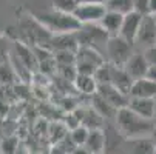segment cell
<instances>
[{
	"label": "cell",
	"instance_id": "9",
	"mask_svg": "<svg viewBox=\"0 0 156 154\" xmlns=\"http://www.w3.org/2000/svg\"><path fill=\"white\" fill-rule=\"evenodd\" d=\"M98 96H101L108 105H111L115 109H119V108H124L127 106L128 103V97L125 94H122L119 90L113 85L110 83H104V85H98V91H96Z\"/></svg>",
	"mask_w": 156,
	"mask_h": 154
},
{
	"label": "cell",
	"instance_id": "1",
	"mask_svg": "<svg viewBox=\"0 0 156 154\" xmlns=\"http://www.w3.org/2000/svg\"><path fill=\"white\" fill-rule=\"evenodd\" d=\"M116 128L118 133L125 139H139V137H150L154 122L150 119H144L138 114H135L130 108L124 106L116 111Z\"/></svg>",
	"mask_w": 156,
	"mask_h": 154
},
{
	"label": "cell",
	"instance_id": "12",
	"mask_svg": "<svg viewBox=\"0 0 156 154\" xmlns=\"http://www.w3.org/2000/svg\"><path fill=\"white\" fill-rule=\"evenodd\" d=\"M128 96L130 97H142V99H154L156 97V82H153L147 77L133 80Z\"/></svg>",
	"mask_w": 156,
	"mask_h": 154
},
{
	"label": "cell",
	"instance_id": "19",
	"mask_svg": "<svg viewBox=\"0 0 156 154\" xmlns=\"http://www.w3.org/2000/svg\"><path fill=\"white\" fill-rule=\"evenodd\" d=\"M76 90L80 91L82 94H90L94 96L98 91V82L94 76H88V74H77L76 79L73 80Z\"/></svg>",
	"mask_w": 156,
	"mask_h": 154
},
{
	"label": "cell",
	"instance_id": "31",
	"mask_svg": "<svg viewBox=\"0 0 156 154\" xmlns=\"http://www.w3.org/2000/svg\"><path fill=\"white\" fill-rule=\"evenodd\" d=\"M153 100H154V119H156V97H154Z\"/></svg>",
	"mask_w": 156,
	"mask_h": 154
},
{
	"label": "cell",
	"instance_id": "28",
	"mask_svg": "<svg viewBox=\"0 0 156 154\" xmlns=\"http://www.w3.org/2000/svg\"><path fill=\"white\" fill-rule=\"evenodd\" d=\"M148 14H156V0H148Z\"/></svg>",
	"mask_w": 156,
	"mask_h": 154
},
{
	"label": "cell",
	"instance_id": "16",
	"mask_svg": "<svg viewBox=\"0 0 156 154\" xmlns=\"http://www.w3.org/2000/svg\"><path fill=\"white\" fill-rule=\"evenodd\" d=\"M122 19H124L122 14H118V12H113V11H107L98 25L110 37H113V36L119 34V29H121V25H122Z\"/></svg>",
	"mask_w": 156,
	"mask_h": 154
},
{
	"label": "cell",
	"instance_id": "23",
	"mask_svg": "<svg viewBox=\"0 0 156 154\" xmlns=\"http://www.w3.org/2000/svg\"><path fill=\"white\" fill-rule=\"evenodd\" d=\"M53 6L57 11L70 12L71 14L74 11V8L77 6V2H76V0H53Z\"/></svg>",
	"mask_w": 156,
	"mask_h": 154
},
{
	"label": "cell",
	"instance_id": "6",
	"mask_svg": "<svg viewBox=\"0 0 156 154\" xmlns=\"http://www.w3.org/2000/svg\"><path fill=\"white\" fill-rule=\"evenodd\" d=\"M105 12L107 8L104 3L87 2V3H79L71 14L80 25H98Z\"/></svg>",
	"mask_w": 156,
	"mask_h": 154
},
{
	"label": "cell",
	"instance_id": "18",
	"mask_svg": "<svg viewBox=\"0 0 156 154\" xmlns=\"http://www.w3.org/2000/svg\"><path fill=\"white\" fill-rule=\"evenodd\" d=\"M128 154H154V143L150 137L128 139Z\"/></svg>",
	"mask_w": 156,
	"mask_h": 154
},
{
	"label": "cell",
	"instance_id": "5",
	"mask_svg": "<svg viewBox=\"0 0 156 154\" xmlns=\"http://www.w3.org/2000/svg\"><path fill=\"white\" fill-rule=\"evenodd\" d=\"M131 46H133L131 43L125 42V40H124L122 37H119V36L108 37V40H107V43H105V51H107L110 65L124 68V65L127 63V60H128L130 56L133 54Z\"/></svg>",
	"mask_w": 156,
	"mask_h": 154
},
{
	"label": "cell",
	"instance_id": "22",
	"mask_svg": "<svg viewBox=\"0 0 156 154\" xmlns=\"http://www.w3.org/2000/svg\"><path fill=\"white\" fill-rule=\"evenodd\" d=\"M88 128H85L83 125H79V126H76L74 129H71L70 131V139H71V142L76 145V146H83V143H85V140H87V136H88Z\"/></svg>",
	"mask_w": 156,
	"mask_h": 154
},
{
	"label": "cell",
	"instance_id": "29",
	"mask_svg": "<svg viewBox=\"0 0 156 154\" xmlns=\"http://www.w3.org/2000/svg\"><path fill=\"white\" fill-rule=\"evenodd\" d=\"M76 2H77V5L79 3H87V2H101V3H104L105 0H76Z\"/></svg>",
	"mask_w": 156,
	"mask_h": 154
},
{
	"label": "cell",
	"instance_id": "4",
	"mask_svg": "<svg viewBox=\"0 0 156 154\" xmlns=\"http://www.w3.org/2000/svg\"><path fill=\"white\" fill-rule=\"evenodd\" d=\"M105 63L102 54L91 46H79L76 51V71L77 74L94 76L96 70Z\"/></svg>",
	"mask_w": 156,
	"mask_h": 154
},
{
	"label": "cell",
	"instance_id": "7",
	"mask_svg": "<svg viewBox=\"0 0 156 154\" xmlns=\"http://www.w3.org/2000/svg\"><path fill=\"white\" fill-rule=\"evenodd\" d=\"M135 43H138V45H141L144 48H150V46L156 45V22H154L153 15H150V14L142 15Z\"/></svg>",
	"mask_w": 156,
	"mask_h": 154
},
{
	"label": "cell",
	"instance_id": "17",
	"mask_svg": "<svg viewBox=\"0 0 156 154\" xmlns=\"http://www.w3.org/2000/svg\"><path fill=\"white\" fill-rule=\"evenodd\" d=\"M77 116H79L80 125H83L85 128H88V129H102L104 117L96 111L94 108L85 109V111H80V113L77 111Z\"/></svg>",
	"mask_w": 156,
	"mask_h": 154
},
{
	"label": "cell",
	"instance_id": "15",
	"mask_svg": "<svg viewBox=\"0 0 156 154\" xmlns=\"http://www.w3.org/2000/svg\"><path fill=\"white\" fill-rule=\"evenodd\" d=\"M131 83H133V79L127 74V71L124 68L113 67V65H111V70H110V85H113L116 90H119L122 94L128 96Z\"/></svg>",
	"mask_w": 156,
	"mask_h": 154
},
{
	"label": "cell",
	"instance_id": "13",
	"mask_svg": "<svg viewBox=\"0 0 156 154\" xmlns=\"http://www.w3.org/2000/svg\"><path fill=\"white\" fill-rule=\"evenodd\" d=\"M127 108H130L135 114L144 119H154V100L153 99H142V97H130Z\"/></svg>",
	"mask_w": 156,
	"mask_h": 154
},
{
	"label": "cell",
	"instance_id": "26",
	"mask_svg": "<svg viewBox=\"0 0 156 154\" xmlns=\"http://www.w3.org/2000/svg\"><path fill=\"white\" fill-rule=\"evenodd\" d=\"M144 59H145L148 67H156V45H153L150 48H145Z\"/></svg>",
	"mask_w": 156,
	"mask_h": 154
},
{
	"label": "cell",
	"instance_id": "11",
	"mask_svg": "<svg viewBox=\"0 0 156 154\" xmlns=\"http://www.w3.org/2000/svg\"><path fill=\"white\" fill-rule=\"evenodd\" d=\"M124 70L127 71V74L133 79V80H138L147 76V70H148V65L144 59V54L141 53H133L130 56V59L127 60V63L124 65Z\"/></svg>",
	"mask_w": 156,
	"mask_h": 154
},
{
	"label": "cell",
	"instance_id": "14",
	"mask_svg": "<svg viewBox=\"0 0 156 154\" xmlns=\"http://www.w3.org/2000/svg\"><path fill=\"white\" fill-rule=\"evenodd\" d=\"M88 154H99L104 152L107 148V136L102 129H90L87 140L82 146Z\"/></svg>",
	"mask_w": 156,
	"mask_h": 154
},
{
	"label": "cell",
	"instance_id": "8",
	"mask_svg": "<svg viewBox=\"0 0 156 154\" xmlns=\"http://www.w3.org/2000/svg\"><path fill=\"white\" fill-rule=\"evenodd\" d=\"M141 20H142V15L131 11L128 14L124 15L122 19V25H121V29H119V37H122L125 42L128 43H135L136 40V36H138V31H139V25H141Z\"/></svg>",
	"mask_w": 156,
	"mask_h": 154
},
{
	"label": "cell",
	"instance_id": "27",
	"mask_svg": "<svg viewBox=\"0 0 156 154\" xmlns=\"http://www.w3.org/2000/svg\"><path fill=\"white\" fill-rule=\"evenodd\" d=\"M145 77L150 79V80H153V82H156V67H148Z\"/></svg>",
	"mask_w": 156,
	"mask_h": 154
},
{
	"label": "cell",
	"instance_id": "3",
	"mask_svg": "<svg viewBox=\"0 0 156 154\" xmlns=\"http://www.w3.org/2000/svg\"><path fill=\"white\" fill-rule=\"evenodd\" d=\"M17 29L22 34L20 42L27 43V45H33V46H47L50 39L53 37V34L40 22H37L34 15L23 17L19 22Z\"/></svg>",
	"mask_w": 156,
	"mask_h": 154
},
{
	"label": "cell",
	"instance_id": "2",
	"mask_svg": "<svg viewBox=\"0 0 156 154\" xmlns=\"http://www.w3.org/2000/svg\"><path fill=\"white\" fill-rule=\"evenodd\" d=\"M34 19L45 26L51 34H66V33H76L80 29V23L73 17L70 12H62L57 9L36 12Z\"/></svg>",
	"mask_w": 156,
	"mask_h": 154
},
{
	"label": "cell",
	"instance_id": "21",
	"mask_svg": "<svg viewBox=\"0 0 156 154\" xmlns=\"http://www.w3.org/2000/svg\"><path fill=\"white\" fill-rule=\"evenodd\" d=\"M96 111L105 119V117H115L116 116V111L118 109H115L111 105H108L101 96L94 94V106H93Z\"/></svg>",
	"mask_w": 156,
	"mask_h": 154
},
{
	"label": "cell",
	"instance_id": "25",
	"mask_svg": "<svg viewBox=\"0 0 156 154\" xmlns=\"http://www.w3.org/2000/svg\"><path fill=\"white\" fill-rule=\"evenodd\" d=\"M9 53V40L3 36H0V65L6 63Z\"/></svg>",
	"mask_w": 156,
	"mask_h": 154
},
{
	"label": "cell",
	"instance_id": "33",
	"mask_svg": "<svg viewBox=\"0 0 156 154\" xmlns=\"http://www.w3.org/2000/svg\"><path fill=\"white\" fill-rule=\"evenodd\" d=\"M99 154H105V152H99Z\"/></svg>",
	"mask_w": 156,
	"mask_h": 154
},
{
	"label": "cell",
	"instance_id": "20",
	"mask_svg": "<svg viewBox=\"0 0 156 154\" xmlns=\"http://www.w3.org/2000/svg\"><path fill=\"white\" fill-rule=\"evenodd\" d=\"M107 11H113V12H118V14H128L131 12V0H105L104 2Z\"/></svg>",
	"mask_w": 156,
	"mask_h": 154
},
{
	"label": "cell",
	"instance_id": "32",
	"mask_svg": "<svg viewBox=\"0 0 156 154\" xmlns=\"http://www.w3.org/2000/svg\"><path fill=\"white\" fill-rule=\"evenodd\" d=\"M153 19H154V22H156V14H153Z\"/></svg>",
	"mask_w": 156,
	"mask_h": 154
},
{
	"label": "cell",
	"instance_id": "24",
	"mask_svg": "<svg viewBox=\"0 0 156 154\" xmlns=\"http://www.w3.org/2000/svg\"><path fill=\"white\" fill-rule=\"evenodd\" d=\"M131 9L141 15H147L148 14V0H131Z\"/></svg>",
	"mask_w": 156,
	"mask_h": 154
},
{
	"label": "cell",
	"instance_id": "10",
	"mask_svg": "<svg viewBox=\"0 0 156 154\" xmlns=\"http://www.w3.org/2000/svg\"><path fill=\"white\" fill-rule=\"evenodd\" d=\"M47 48L53 50L54 53L57 51H71L76 53L79 50V43L76 39V33H66V34H53L50 39Z\"/></svg>",
	"mask_w": 156,
	"mask_h": 154
},
{
	"label": "cell",
	"instance_id": "30",
	"mask_svg": "<svg viewBox=\"0 0 156 154\" xmlns=\"http://www.w3.org/2000/svg\"><path fill=\"white\" fill-rule=\"evenodd\" d=\"M151 136H153V143H154V146H156V126H154V129H153V133H151Z\"/></svg>",
	"mask_w": 156,
	"mask_h": 154
}]
</instances>
